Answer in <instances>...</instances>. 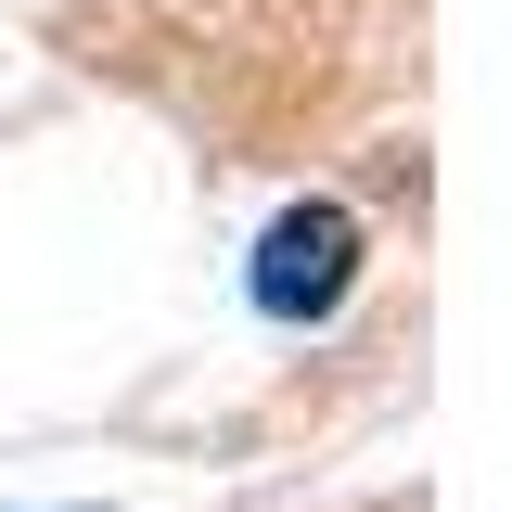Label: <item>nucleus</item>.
Returning <instances> with one entry per match:
<instances>
[{"label": "nucleus", "instance_id": "f257e3e1", "mask_svg": "<svg viewBox=\"0 0 512 512\" xmlns=\"http://www.w3.org/2000/svg\"><path fill=\"white\" fill-rule=\"evenodd\" d=\"M346 282H359V218L346 205H282L269 244H256V308L320 320V308H346Z\"/></svg>", "mask_w": 512, "mask_h": 512}]
</instances>
